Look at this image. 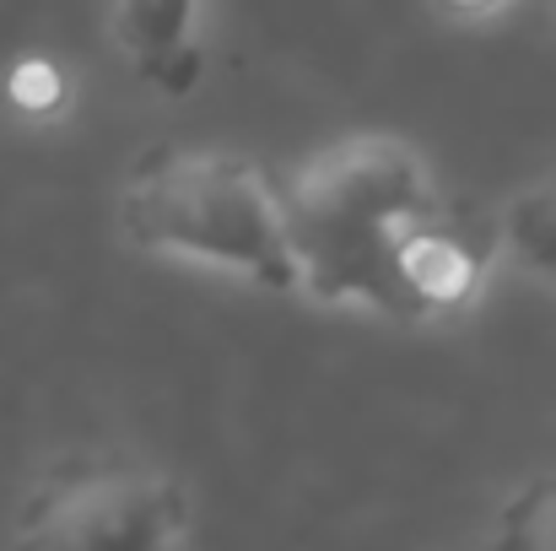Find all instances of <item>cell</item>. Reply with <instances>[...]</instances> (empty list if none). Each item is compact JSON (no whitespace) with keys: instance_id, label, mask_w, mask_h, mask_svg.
<instances>
[{"instance_id":"6","label":"cell","mask_w":556,"mask_h":551,"mask_svg":"<svg viewBox=\"0 0 556 551\" xmlns=\"http://www.w3.org/2000/svg\"><path fill=\"white\" fill-rule=\"evenodd\" d=\"M497 249L530 276L556 281V184L519 189L497 216Z\"/></svg>"},{"instance_id":"8","label":"cell","mask_w":556,"mask_h":551,"mask_svg":"<svg viewBox=\"0 0 556 551\" xmlns=\"http://www.w3.org/2000/svg\"><path fill=\"white\" fill-rule=\"evenodd\" d=\"M5 103L16 114H27V120H54L71 103V82H65V71L49 54H22L5 71Z\"/></svg>"},{"instance_id":"3","label":"cell","mask_w":556,"mask_h":551,"mask_svg":"<svg viewBox=\"0 0 556 551\" xmlns=\"http://www.w3.org/2000/svg\"><path fill=\"white\" fill-rule=\"evenodd\" d=\"M189 536V492L157 465L65 460L16 509L11 541L38 551H163Z\"/></svg>"},{"instance_id":"4","label":"cell","mask_w":556,"mask_h":551,"mask_svg":"<svg viewBox=\"0 0 556 551\" xmlns=\"http://www.w3.org/2000/svg\"><path fill=\"white\" fill-rule=\"evenodd\" d=\"M497 254H503L497 216L459 211V205L438 200L432 211L405 222V233L394 243V292H400L405 325L470 309L481 298Z\"/></svg>"},{"instance_id":"7","label":"cell","mask_w":556,"mask_h":551,"mask_svg":"<svg viewBox=\"0 0 556 551\" xmlns=\"http://www.w3.org/2000/svg\"><path fill=\"white\" fill-rule=\"evenodd\" d=\"M497 547L508 551H556V476L530 481L497 519Z\"/></svg>"},{"instance_id":"5","label":"cell","mask_w":556,"mask_h":551,"mask_svg":"<svg viewBox=\"0 0 556 551\" xmlns=\"http://www.w3.org/2000/svg\"><path fill=\"white\" fill-rule=\"evenodd\" d=\"M200 0H114L109 11V43L125 54V65L157 87L189 92L200 76Z\"/></svg>"},{"instance_id":"2","label":"cell","mask_w":556,"mask_h":551,"mask_svg":"<svg viewBox=\"0 0 556 551\" xmlns=\"http://www.w3.org/2000/svg\"><path fill=\"white\" fill-rule=\"evenodd\" d=\"M119 227L147 254L211 265L265 292H298L281 233V189L254 158L216 147L152 152L125 179Z\"/></svg>"},{"instance_id":"1","label":"cell","mask_w":556,"mask_h":551,"mask_svg":"<svg viewBox=\"0 0 556 551\" xmlns=\"http://www.w3.org/2000/svg\"><path fill=\"white\" fill-rule=\"evenodd\" d=\"M438 200L443 195L421 152L394 136H346L314 152L281 189V233L298 292L314 303L405 320L394 292V243L405 222Z\"/></svg>"},{"instance_id":"9","label":"cell","mask_w":556,"mask_h":551,"mask_svg":"<svg viewBox=\"0 0 556 551\" xmlns=\"http://www.w3.org/2000/svg\"><path fill=\"white\" fill-rule=\"evenodd\" d=\"M448 16H465V22H476V16H492V11H503L508 0H438Z\"/></svg>"}]
</instances>
